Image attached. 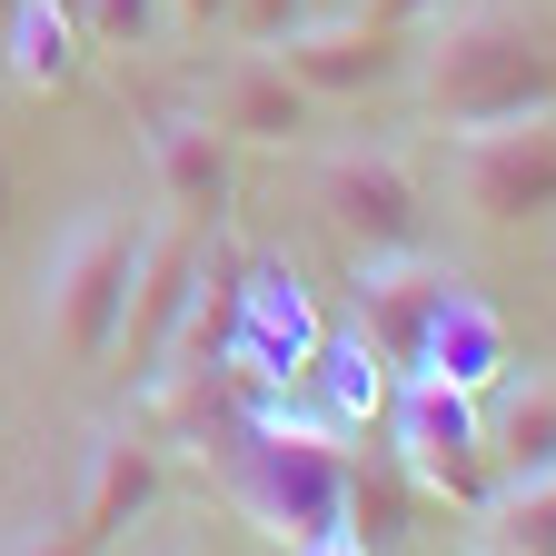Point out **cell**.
Instances as JSON below:
<instances>
[{"mask_svg": "<svg viewBox=\"0 0 556 556\" xmlns=\"http://www.w3.org/2000/svg\"><path fill=\"white\" fill-rule=\"evenodd\" d=\"M417 100L438 129H497L556 110V40L517 11H438V40L417 50Z\"/></svg>", "mask_w": 556, "mask_h": 556, "instance_id": "cell-1", "label": "cell"}, {"mask_svg": "<svg viewBox=\"0 0 556 556\" xmlns=\"http://www.w3.org/2000/svg\"><path fill=\"white\" fill-rule=\"evenodd\" d=\"M219 447V477L229 497L289 546H318L338 536V507H348V457L328 447V428H289V417H239V428L199 438Z\"/></svg>", "mask_w": 556, "mask_h": 556, "instance_id": "cell-2", "label": "cell"}, {"mask_svg": "<svg viewBox=\"0 0 556 556\" xmlns=\"http://www.w3.org/2000/svg\"><path fill=\"white\" fill-rule=\"evenodd\" d=\"M129 258H139V219L119 199H90L80 219L50 239L40 268V338L60 348L70 368H100L119 338V299H129Z\"/></svg>", "mask_w": 556, "mask_h": 556, "instance_id": "cell-3", "label": "cell"}, {"mask_svg": "<svg viewBox=\"0 0 556 556\" xmlns=\"http://www.w3.org/2000/svg\"><path fill=\"white\" fill-rule=\"evenodd\" d=\"M447 189L477 229L556 219V110L546 119H497V129H447Z\"/></svg>", "mask_w": 556, "mask_h": 556, "instance_id": "cell-4", "label": "cell"}, {"mask_svg": "<svg viewBox=\"0 0 556 556\" xmlns=\"http://www.w3.org/2000/svg\"><path fill=\"white\" fill-rule=\"evenodd\" d=\"M397 467L417 477V497H447L457 517H477L497 497V457H486V417L467 388H447L438 368L397 378Z\"/></svg>", "mask_w": 556, "mask_h": 556, "instance_id": "cell-5", "label": "cell"}, {"mask_svg": "<svg viewBox=\"0 0 556 556\" xmlns=\"http://www.w3.org/2000/svg\"><path fill=\"white\" fill-rule=\"evenodd\" d=\"M308 208L358 258H397V249L428 239V199H417V179H407L397 150H328L308 169Z\"/></svg>", "mask_w": 556, "mask_h": 556, "instance_id": "cell-6", "label": "cell"}, {"mask_svg": "<svg viewBox=\"0 0 556 556\" xmlns=\"http://www.w3.org/2000/svg\"><path fill=\"white\" fill-rule=\"evenodd\" d=\"M467 278L428 249H397V258H358V348L388 368V378H417L428 368V338L447 318V299Z\"/></svg>", "mask_w": 556, "mask_h": 556, "instance_id": "cell-7", "label": "cell"}, {"mask_svg": "<svg viewBox=\"0 0 556 556\" xmlns=\"http://www.w3.org/2000/svg\"><path fill=\"white\" fill-rule=\"evenodd\" d=\"M208 129L229 139V150H299L318 129V100L289 80V60L278 50H219L199 70V100H189Z\"/></svg>", "mask_w": 556, "mask_h": 556, "instance_id": "cell-8", "label": "cell"}, {"mask_svg": "<svg viewBox=\"0 0 556 556\" xmlns=\"http://www.w3.org/2000/svg\"><path fill=\"white\" fill-rule=\"evenodd\" d=\"M199 258H208V229H189V219H150V229H139L129 299H119V338H110V358H119V368H139V378H150V358L169 348V328L189 318Z\"/></svg>", "mask_w": 556, "mask_h": 556, "instance_id": "cell-9", "label": "cell"}, {"mask_svg": "<svg viewBox=\"0 0 556 556\" xmlns=\"http://www.w3.org/2000/svg\"><path fill=\"white\" fill-rule=\"evenodd\" d=\"M278 60H289V80L308 100H358V90H388L417 70L407 30L368 21V11H338V21H299L289 40H278Z\"/></svg>", "mask_w": 556, "mask_h": 556, "instance_id": "cell-10", "label": "cell"}, {"mask_svg": "<svg viewBox=\"0 0 556 556\" xmlns=\"http://www.w3.org/2000/svg\"><path fill=\"white\" fill-rule=\"evenodd\" d=\"M150 179L169 199V219L189 229H219L229 219V179H239V150L199 110H150Z\"/></svg>", "mask_w": 556, "mask_h": 556, "instance_id": "cell-11", "label": "cell"}, {"mask_svg": "<svg viewBox=\"0 0 556 556\" xmlns=\"http://www.w3.org/2000/svg\"><path fill=\"white\" fill-rule=\"evenodd\" d=\"M150 507H160V447L139 438V428H110V438L90 447V477H80L70 527H80L90 546H110V536H129Z\"/></svg>", "mask_w": 556, "mask_h": 556, "instance_id": "cell-12", "label": "cell"}, {"mask_svg": "<svg viewBox=\"0 0 556 556\" xmlns=\"http://www.w3.org/2000/svg\"><path fill=\"white\" fill-rule=\"evenodd\" d=\"M407 527H417V477L397 467V447H388V457H348V507H338V536H348V546H368V556H397V546H407Z\"/></svg>", "mask_w": 556, "mask_h": 556, "instance_id": "cell-13", "label": "cell"}, {"mask_svg": "<svg viewBox=\"0 0 556 556\" xmlns=\"http://www.w3.org/2000/svg\"><path fill=\"white\" fill-rule=\"evenodd\" d=\"M80 60H90V40H80V21H70V0H21V11L0 21V70L30 80V90H70Z\"/></svg>", "mask_w": 556, "mask_h": 556, "instance_id": "cell-14", "label": "cell"}, {"mask_svg": "<svg viewBox=\"0 0 556 556\" xmlns=\"http://www.w3.org/2000/svg\"><path fill=\"white\" fill-rule=\"evenodd\" d=\"M428 368H438L447 388H467V397H477L486 378L507 368V318L486 308V299H467V289H457V299H447V318H438V338H428Z\"/></svg>", "mask_w": 556, "mask_h": 556, "instance_id": "cell-15", "label": "cell"}, {"mask_svg": "<svg viewBox=\"0 0 556 556\" xmlns=\"http://www.w3.org/2000/svg\"><path fill=\"white\" fill-rule=\"evenodd\" d=\"M486 457H497V477L556 467V378H517L507 388V407L486 417Z\"/></svg>", "mask_w": 556, "mask_h": 556, "instance_id": "cell-16", "label": "cell"}, {"mask_svg": "<svg viewBox=\"0 0 556 556\" xmlns=\"http://www.w3.org/2000/svg\"><path fill=\"white\" fill-rule=\"evenodd\" d=\"M486 546H507V556H556V467L536 477H497V497L477 507Z\"/></svg>", "mask_w": 556, "mask_h": 556, "instance_id": "cell-17", "label": "cell"}, {"mask_svg": "<svg viewBox=\"0 0 556 556\" xmlns=\"http://www.w3.org/2000/svg\"><path fill=\"white\" fill-rule=\"evenodd\" d=\"M70 21L90 50H150L169 30V0H70Z\"/></svg>", "mask_w": 556, "mask_h": 556, "instance_id": "cell-18", "label": "cell"}, {"mask_svg": "<svg viewBox=\"0 0 556 556\" xmlns=\"http://www.w3.org/2000/svg\"><path fill=\"white\" fill-rule=\"evenodd\" d=\"M299 21H308V0H229V40L239 50H278Z\"/></svg>", "mask_w": 556, "mask_h": 556, "instance_id": "cell-19", "label": "cell"}, {"mask_svg": "<svg viewBox=\"0 0 556 556\" xmlns=\"http://www.w3.org/2000/svg\"><path fill=\"white\" fill-rule=\"evenodd\" d=\"M11 556H100V546H90L80 527H70V517H40V527H30V536H21Z\"/></svg>", "mask_w": 556, "mask_h": 556, "instance_id": "cell-20", "label": "cell"}, {"mask_svg": "<svg viewBox=\"0 0 556 556\" xmlns=\"http://www.w3.org/2000/svg\"><path fill=\"white\" fill-rule=\"evenodd\" d=\"M368 21H388V30H428L438 11H457V0H358Z\"/></svg>", "mask_w": 556, "mask_h": 556, "instance_id": "cell-21", "label": "cell"}, {"mask_svg": "<svg viewBox=\"0 0 556 556\" xmlns=\"http://www.w3.org/2000/svg\"><path fill=\"white\" fill-rule=\"evenodd\" d=\"M11 208H21V179H11V150H0V239H11Z\"/></svg>", "mask_w": 556, "mask_h": 556, "instance_id": "cell-22", "label": "cell"}, {"mask_svg": "<svg viewBox=\"0 0 556 556\" xmlns=\"http://www.w3.org/2000/svg\"><path fill=\"white\" fill-rule=\"evenodd\" d=\"M299 556H368V546H348V536H318V546H299Z\"/></svg>", "mask_w": 556, "mask_h": 556, "instance_id": "cell-23", "label": "cell"}, {"mask_svg": "<svg viewBox=\"0 0 556 556\" xmlns=\"http://www.w3.org/2000/svg\"><path fill=\"white\" fill-rule=\"evenodd\" d=\"M338 11H358V0H308V21H338Z\"/></svg>", "mask_w": 556, "mask_h": 556, "instance_id": "cell-24", "label": "cell"}, {"mask_svg": "<svg viewBox=\"0 0 556 556\" xmlns=\"http://www.w3.org/2000/svg\"><path fill=\"white\" fill-rule=\"evenodd\" d=\"M150 556H189V546H150Z\"/></svg>", "mask_w": 556, "mask_h": 556, "instance_id": "cell-25", "label": "cell"}, {"mask_svg": "<svg viewBox=\"0 0 556 556\" xmlns=\"http://www.w3.org/2000/svg\"><path fill=\"white\" fill-rule=\"evenodd\" d=\"M11 11H21V0H0V21H11Z\"/></svg>", "mask_w": 556, "mask_h": 556, "instance_id": "cell-26", "label": "cell"}, {"mask_svg": "<svg viewBox=\"0 0 556 556\" xmlns=\"http://www.w3.org/2000/svg\"><path fill=\"white\" fill-rule=\"evenodd\" d=\"M477 556H507V546H477Z\"/></svg>", "mask_w": 556, "mask_h": 556, "instance_id": "cell-27", "label": "cell"}]
</instances>
